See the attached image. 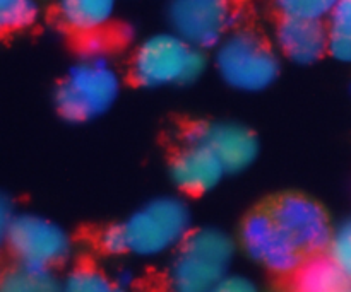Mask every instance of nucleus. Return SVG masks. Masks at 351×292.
<instances>
[{
  "instance_id": "obj_2",
  "label": "nucleus",
  "mask_w": 351,
  "mask_h": 292,
  "mask_svg": "<svg viewBox=\"0 0 351 292\" xmlns=\"http://www.w3.org/2000/svg\"><path fill=\"white\" fill-rule=\"evenodd\" d=\"M120 92V79L105 57H84L69 70L55 92L58 113L72 123L95 120L108 111Z\"/></svg>"
},
{
  "instance_id": "obj_23",
  "label": "nucleus",
  "mask_w": 351,
  "mask_h": 292,
  "mask_svg": "<svg viewBox=\"0 0 351 292\" xmlns=\"http://www.w3.org/2000/svg\"><path fill=\"white\" fill-rule=\"evenodd\" d=\"M16 215L17 214L14 212V205L7 198H2V202H0V228H2V233L7 231V228L12 224Z\"/></svg>"
},
{
  "instance_id": "obj_15",
  "label": "nucleus",
  "mask_w": 351,
  "mask_h": 292,
  "mask_svg": "<svg viewBox=\"0 0 351 292\" xmlns=\"http://www.w3.org/2000/svg\"><path fill=\"white\" fill-rule=\"evenodd\" d=\"M62 282H58L53 272L48 269L19 265L7 270L0 282V292H60Z\"/></svg>"
},
{
  "instance_id": "obj_12",
  "label": "nucleus",
  "mask_w": 351,
  "mask_h": 292,
  "mask_svg": "<svg viewBox=\"0 0 351 292\" xmlns=\"http://www.w3.org/2000/svg\"><path fill=\"white\" fill-rule=\"evenodd\" d=\"M171 178L182 191L201 195L221 181L226 170L218 157L201 144L187 142L171 161Z\"/></svg>"
},
{
  "instance_id": "obj_16",
  "label": "nucleus",
  "mask_w": 351,
  "mask_h": 292,
  "mask_svg": "<svg viewBox=\"0 0 351 292\" xmlns=\"http://www.w3.org/2000/svg\"><path fill=\"white\" fill-rule=\"evenodd\" d=\"M326 27L329 53L336 60L351 64V0H339L326 19Z\"/></svg>"
},
{
  "instance_id": "obj_5",
  "label": "nucleus",
  "mask_w": 351,
  "mask_h": 292,
  "mask_svg": "<svg viewBox=\"0 0 351 292\" xmlns=\"http://www.w3.org/2000/svg\"><path fill=\"white\" fill-rule=\"evenodd\" d=\"M219 77L233 89L257 92L269 88L280 74V58L273 48L250 31H235L216 47Z\"/></svg>"
},
{
  "instance_id": "obj_13",
  "label": "nucleus",
  "mask_w": 351,
  "mask_h": 292,
  "mask_svg": "<svg viewBox=\"0 0 351 292\" xmlns=\"http://www.w3.org/2000/svg\"><path fill=\"white\" fill-rule=\"evenodd\" d=\"M291 276L290 292H351L350 277L329 255L304 260Z\"/></svg>"
},
{
  "instance_id": "obj_18",
  "label": "nucleus",
  "mask_w": 351,
  "mask_h": 292,
  "mask_svg": "<svg viewBox=\"0 0 351 292\" xmlns=\"http://www.w3.org/2000/svg\"><path fill=\"white\" fill-rule=\"evenodd\" d=\"M281 17L324 21L335 10L339 0H273Z\"/></svg>"
},
{
  "instance_id": "obj_9",
  "label": "nucleus",
  "mask_w": 351,
  "mask_h": 292,
  "mask_svg": "<svg viewBox=\"0 0 351 292\" xmlns=\"http://www.w3.org/2000/svg\"><path fill=\"white\" fill-rule=\"evenodd\" d=\"M240 241L254 262L274 274H293L304 262V255L281 231L269 212L250 215L240 233Z\"/></svg>"
},
{
  "instance_id": "obj_8",
  "label": "nucleus",
  "mask_w": 351,
  "mask_h": 292,
  "mask_svg": "<svg viewBox=\"0 0 351 292\" xmlns=\"http://www.w3.org/2000/svg\"><path fill=\"white\" fill-rule=\"evenodd\" d=\"M269 214L302 255H319L332 241L331 222L324 209L304 195H285L274 202Z\"/></svg>"
},
{
  "instance_id": "obj_14",
  "label": "nucleus",
  "mask_w": 351,
  "mask_h": 292,
  "mask_svg": "<svg viewBox=\"0 0 351 292\" xmlns=\"http://www.w3.org/2000/svg\"><path fill=\"white\" fill-rule=\"evenodd\" d=\"M117 0H58V16L69 29L89 36L112 23Z\"/></svg>"
},
{
  "instance_id": "obj_7",
  "label": "nucleus",
  "mask_w": 351,
  "mask_h": 292,
  "mask_svg": "<svg viewBox=\"0 0 351 292\" xmlns=\"http://www.w3.org/2000/svg\"><path fill=\"white\" fill-rule=\"evenodd\" d=\"M171 31L195 48H216L235 19V0H170Z\"/></svg>"
},
{
  "instance_id": "obj_10",
  "label": "nucleus",
  "mask_w": 351,
  "mask_h": 292,
  "mask_svg": "<svg viewBox=\"0 0 351 292\" xmlns=\"http://www.w3.org/2000/svg\"><path fill=\"white\" fill-rule=\"evenodd\" d=\"M187 142L208 147L228 173L247 170L259 154L257 137L239 123H199L189 130Z\"/></svg>"
},
{
  "instance_id": "obj_1",
  "label": "nucleus",
  "mask_w": 351,
  "mask_h": 292,
  "mask_svg": "<svg viewBox=\"0 0 351 292\" xmlns=\"http://www.w3.org/2000/svg\"><path fill=\"white\" fill-rule=\"evenodd\" d=\"M235 245L219 229L206 228L189 235L177 248L167 274L168 292H211L228 276Z\"/></svg>"
},
{
  "instance_id": "obj_21",
  "label": "nucleus",
  "mask_w": 351,
  "mask_h": 292,
  "mask_svg": "<svg viewBox=\"0 0 351 292\" xmlns=\"http://www.w3.org/2000/svg\"><path fill=\"white\" fill-rule=\"evenodd\" d=\"M99 245L106 253L112 255H120L123 252H129V241H127L125 229L122 226H112L106 229L99 238Z\"/></svg>"
},
{
  "instance_id": "obj_19",
  "label": "nucleus",
  "mask_w": 351,
  "mask_h": 292,
  "mask_svg": "<svg viewBox=\"0 0 351 292\" xmlns=\"http://www.w3.org/2000/svg\"><path fill=\"white\" fill-rule=\"evenodd\" d=\"M36 17V0H0V26L3 29H24L31 26Z\"/></svg>"
},
{
  "instance_id": "obj_22",
  "label": "nucleus",
  "mask_w": 351,
  "mask_h": 292,
  "mask_svg": "<svg viewBox=\"0 0 351 292\" xmlns=\"http://www.w3.org/2000/svg\"><path fill=\"white\" fill-rule=\"evenodd\" d=\"M211 292H259L256 284L243 276H226L213 287Z\"/></svg>"
},
{
  "instance_id": "obj_3",
  "label": "nucleus",
  "mask_w": 351,
  "mask_h": 292,
  "mask_svg": "<svg viewBox=\"0 0 351 292\" xmlns=\"http://www.w3.org/2000/svg\"><path fill=\"white\" fill-rule=\"evenodd\" d=\"M206 57L177 33H158L137 47L132 60V75L144 88L184 85L201 77Z\"/></svg>"
},
{
  "instance_id": "obj_11",
  "label": "nucleus",
  "mask_w": 351,
  "mask_h": 292,
  "mask_svg": "<svg viewBox=\"0 0 351 292\" xmlns=\"http://www.w3.org/2000/svg\"><path fill=\"white\" fill-rule=\"evenodd\" d=\"M276 47L293 64H315L329 51L328 27L322 21L283 17L276 27Z\"/></svg>"
},
{
  "instance_id": "obj_17",
  "label": "nucleus",
  "mask_w": 351,
  "mask_h": 292,
  "mask_svg": "<svg viewBox=\"0 0 351 292\" xmlns=\"http://www.w3.org/2000/svg\"><path fill=\"white\" fill-rule=\"evenodd\" d=\"M60 292H127L93 267H77L62 282Z\"/></svg>"
},
{
  "instance_id": "obj_4",
  "label": "nucleus",
  "mask_w": 351,
  "mask_h": 292,
  "mask_svg": "<svg viewBox=\"0 0 351 292\" xmlns=\"http://www.w3.org/2000/svg\"><path fill=\"white\" fill-rule=\"evenodd\" d=\"M191 224V211L182 198H154L123 224L129 252L146 258L165 255L189 238Z\"/></svg>"
},
{
  "instance_id": "obj_6",
  "label": "nucleus",
  "mask_w": 351,
  "mask_h": 292,
  "mask_svg": "<svg viewBox=\"0 0 351 292\" xmlns=\"http://www.w3.org/2000/svg\"><path fill=\"white\" fill-rule=\"evenodd\" d=\"M7 248L19 265L48 269L69 258L72 241L55 222L34 214H17L2 233Z\"/></svg>"
},
{
  "instance_id": "obj_20",
  "label": "nucleus",
  "mask_w": 351,
  "mask_h": 292,
  "mask_svg": "<svg viewBox=\"0 0 351 292\" xmlns=\"http://www.w3.org/2000/svg\"><path fill=\"white\" fill-rule=\"evenodd\" d=\"M329 256L338 263L339 269L351 280V219L343 222L332 235V241L329 245Z\"/></svg>"
}]
</instances>
